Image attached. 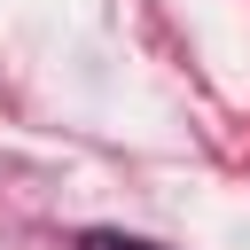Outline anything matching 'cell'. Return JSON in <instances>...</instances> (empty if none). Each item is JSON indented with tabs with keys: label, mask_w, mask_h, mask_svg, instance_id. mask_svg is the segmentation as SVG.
I'll return each instance as SVG.
<instances>
[{
	"label": "cell",
	"mask_w": 250,
	"mask_h": 250,
	"mask_svg": "<svg viewBox=\"0 0 250 250\" xmlns=\"http://www.w3.org/2000/svg\"><path fill=\"white\" fill-rule=\"evenodd\" d=\"M78 250H156V242H133V234H86Z\"/></svg>",
	"instance_id": "6da1fadb"
}]
</instances>
